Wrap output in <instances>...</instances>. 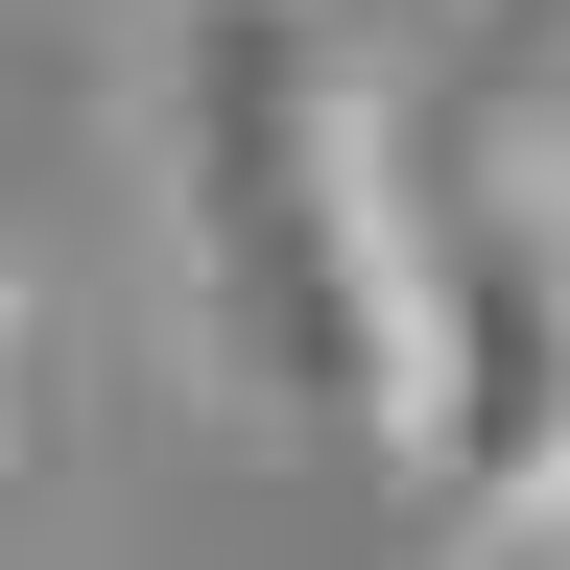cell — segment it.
<instances>
[{
	"label": "cell",
	"mask_w": 570,
	"mask_h": 570,
	"mask_svg": "<svg viewBox=\"0 0 570 570\" xmlns=\"http://www.w3.org/2000/svg\"><path fill=\"white\" fill-rule=\"evenodd\" d=\"M356 452L428 475V523H523L570 475V167L547 96L452 142H381V428Z\"/></svg>",
	"instance_id": "7a4b0ae2"
},
{
	"label": "cell",
	"mask_w": 570,
	"mask_h": 570,
	"mask_svg": "<svg viewBox=\"0 0 570 570\" xmlns=\"http://www.w3.org/2000/svg\"><path fill=\"white\" fill-rule=\"evenodd\" d=\"M475 570H570V547H547V499H523V523H475Z\"/></svg>",
	"instance_id": "277c9868"
},
{
	"label": "cell",
	"mask_w": 570,
	"mask_h": 570,
	"mask_svg": "<svg viewBox=\"0 0 570 570\" xmlns=\"http://www.w3.org/2000/svg\"><path fill=\"white\" fill-rule=\"evenodd\" d=\"M167 262L238 428H381V96L333 71V0H167Z\"/></svg>",
	"instance_id": "6da1fadb"
},
{
	"label": "cell",
	"mask_w": 570,
	"mask_h": 570,
	"mask_svg": "<svg viewBox=\"0 0 570 570\" xmlns=\"http://www.w3.org/2000/svg\"><path fill=\"white\" fill-rule=\"evenodd\" d=\"M0 452H24V262H0Z\"/></svg>",
	"instance_id": "3957f363"
}]
</instances>
